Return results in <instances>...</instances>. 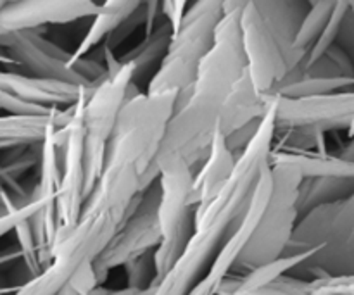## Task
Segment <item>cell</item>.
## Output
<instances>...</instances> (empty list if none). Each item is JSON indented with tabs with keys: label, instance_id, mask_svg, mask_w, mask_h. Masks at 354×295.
Here are the masks:
<instances>
[{
	"label": "cell",
	"instance_id": "obj_17",
	"mask_svg": "<svg viewBox=\"0 0 354 295\" xmlns=\"http://www.w3.org/2000/svg\"><path fill=\"white\" fill-rule=\"evenodd\" d=\"M159 190V225L162 238L169 237L183 221L196 213L190 204L194 185L192 169H175L161 173L158 178Z\"/></svg>",
	"mask_w": 354,
	"mask_h": 295
},
{
	"label": "cell",
	"instance_id": "obj_20",
	"mask_svg": "<svg viewBox=\"0 0 354 295\" xmlns=\"http://www.w3.org/2000/svg\"><path fill=\"white\" fill-rule=\"evenodd\" d=\"M171 35L173 31L169 28L168 21L162 19L161 24L156 28V31L151 37H144V40L137 47L128 50L127 54L118 55L120 62L130 64L133 68V85L137 88L140 83H144L145 88H147L151 79L154 78L162 59H165L166 52H168Z\"/></svg>",
	"mask_w": 354,
	"mask_h": 295
},
{
	"label": "cell",
	"instance_id": "obj_30",
	"mask_svg": "<svg viewBox=\"0 0 354 295\" xmlns=\"http://www.w3.org/2000/svg\"><path fill=\"white\" fill-rule=\"evenodd\" d=\"M144 24H145V2H142V6L138 7V9L135 10V12L131 14V16L128 17V19L124 21V23L121 24L113 35H111L109 40L102 45V48L114 52L124 40H128V38H130L138 28H144Z\"/></svg>",
	"mask_w": 354,
	"mask_h": 295
},
{
	"label": "cell",
	"instance_id": "obj_9",
	"mask_svg": "<svg viewBox=\"0 0 354 295\" xmlns=\"http://www.w3.org/2000/svg\"><path fill=\"white\" fill-rule=\"evenodd\" d=\"M90 88L85 86L82 97L73 107L71 121L62 128V180L57 199L59 228H71L80 221L85 207V126L83 106Z\"/></svg>",
	"mask_w": 354,
	"mask_h": 295
},
{
	"label": "cell",
	"instance_id": "obj_1",
	"mask_svg": "<svg viewBox=\"0 0 354 295\" xmlns=\"http://www.w3.org/2000/svg\"><path fill=\"white\" fill-rule=\"evenodd\" d=\"M178 93H137L123 107L99 183L86 199L83 214H102L118 228L127 221L142 196L158 182V155Z\"/></svg>",
	"mask_w": 354,
	"mask_h": 295
},
{
	"label": "cell",
	"instance_id": "obj_6",
	"mask_svg": "<svg viewBox=\"0 0 354 295\" xmlns=\"http://www.w3.org/2000/svg\"><path fill=\"white\" fill-rule=\"evenodd\" d=\"M270 169L273 176L272 199L258 230L235 266V269L245 273L283 258L299 221L297 192L303 178L289 168L270 166Z\"/></svg>",
	"mask_w": 354,
	"mask_h": 295
},
{
	"label": "cell",
	"instance_id": "obj_29",
	"mask_svg": "<svg viewBox=\"0 0 354 295\" xmlns=\"http://www.w3.org/2000/svg\"><path fill=\"white\" fill-rule=\"evenodd\" d=\"M311 295H354V276H324L311 280Z\"/></svg>",
	"mask_w": 354,
	"mask_h": 295
},
{
	"label": "cell",
	"instance_id": "obj_18",
	"mask_svg": "<svg viewBox=\"0 0 354 295\" xmlns=\"http://www.w3.org/2000/svg\"><path fill=\"white\" fill-rule=\"evenodd\" d=\"M270 166H280L296 171L301 178H354V162L341 155L318 151L272 149Z\"/></svg>",
	"mask_w": 354,
	"mask_h": 295
},
{
	"label": "cell",
	"instance_id": "obj_21",
	"mask_svg": "<svg viewBox=\"0 0 354 295\" xmlns=\"http://www.w3.org/2000/svg\"><path fill=\"white\" fill-rule=\"evenodd\" d=\"M140 6L142 2L138 0H116V2L100 3V10L90 23L88 31L73 52V62L88 57L93 48L106 44L111 35Z\"/></svg>",
	"mask_w": 354,
	"mask_h": 295
},
{
	"label": "cell",
	"instance_id": "obj_2",
	"mask_svg": "<svg viewBox=\"0 0 354 295\" xmlns=\"http://www.w3.org/2000/svg\"><path fill=\"white\" fill-rule=\"evenodd\" d=\"M317 251L290 272L299 278L354 276V193L299 218L286 256Z\"/></svg>",
	"mask_w": 354,
	"mask_h": 295
},
{
	"label": "cell",
	"instance_id": "obj_34",
	"mask_svg": "<svg viewBox=\"0 0 354 295\" xmlns=\"http://www.w3.org/2000/svg\"><path fill=\"white\" fill-rule=\"evenodd\" d=\"M152 292H154V289L137 290V289H130V287H127V289H106V287L99 285L86 295H152Z\"/></svg>",
	"mask_w": 354,
	"mask_h": 295
},
{
	"label": "cell",
	"instance_id": "obj_11",
	"mask_svg": "<svg viewBox=\"0 0 354 295\" xmlns=\"http://www.w3.org/2000/svg\"><path fill=\"white\" fill-rule=\"evenodd\" d=\"M241 30L249 76L261 95H270L283 82L289 66L275 37L256 9L254 0L245 2L242 9Z\"/></svg>",
	"mask_w": 354,
	"mask_h": 295
},
{
	"label": "cell",
	"instance_id": "obj_8",
	"mask_svg": "<svg viewBox=\"0 0 354 295\" xmlns=\"http://www.w3.org/2000/svg\"><path fill=\"white\" fill-rule=\"evenodd\" d=\"M265 100L275 114L277 130H308L325 135L349 130L354 120V90L297 99L265 95Z\"/></svg>",
	"mask_w": 354,
	"mask_h": 295
},
{
	"label": "cell",
	"instance_id": "obj_37",
	"mask_svg": "<svg viewBox=\"0 0 354 295\" xmlns=\"http://www.w3.org/2000/svg\"><path fill=\"white\" fill-rule=\"evenodd\" d=\"M57 295H80L78 292H76V290L75 289H73V287L71 285H68V287H66V289H62L61 290V292H59Z\"/></svg>",
	"mask_w": 354,
	"mask_h": 295
},
{
	"label": "cell",
	"instance_id": "obj_24",
	"mask_svg": "<svg viewBox=\"0 0 354 295\" xmlns=\"http://www.w3.org/2000/svg\"><path fill=\"white\" fill-rule=\"evenodd\" d=\"M335 6L337 2H311L310 12L304 17L299 33L296 37V44H294V48L297 52H303L306 55L310 54V50L327 28Z\"/></svg>",
	"mask_w": 354,
	"mask_h": 295
},
{
	"label": "cell",
	"instance_id": "obj_27",
	"mask_svg": "<svg viewBox=\"0 0 354 295\" xmlns=\"http://www.w3.org/2000/svg\"><path fill=\"white\" fill-rule=\"evenodd\" d=\"M348 9H349V2H337V6H335V9H334V14H332L330 21H328L327 28H325V31L322 33V37L318 38V41L315 44V47L311 48L310 54H308L306 62H304V68H308V66L313 64L315 61H318V59H320L322 55H324L325 52H327L328 48L335 44V40H337L339 28H341V23H342V19H344Z\"/></svg>",
	"mask_w": 354,
	"mask_h": 295
},
{
	"label": "cell",
	"instance_id": "obj_22",
	"mask_svg": "<svg viewBox=\"0 0 354 295\" xmlns=\"http://www.w3.org/2000/svg\"><path fill=\"white\" fill-rule=\"evenodd\" d=\"M354 193V178H304L297 192L299 218L325 204L344 200Z\"/></svg>",
	"mask_w": 354,
	"mask_h": 295
},
{
	"label": "cell",
	"instance_id": "obj_38",
	"mask_svg": "<svg viewBox=\"0 0 354 295\" xmlns=\"http://www.w3.org/2000/svg\"><path fill=\"white\" fill-rule=\"evenodd\" d=\"M2 6H3V2H0V9H2ZM0 37H2V33H0Z\"/></svg>",
	"mask_w": 354,
	"mask_h": 295
},
{
	"label": "cell",
	"instance_id": "obj_13",
	"mask_svg": "<svg viewBox=\"0 0 354 295\" xmlns=\"http://www.w3.org/2000/svg\"><path fill=\"white\" fill-rule=\"evenodd\" d=\"M258 12L268 30L275 37L277 45L286 57L289 73L294 69H304L308 55L294 48L296 37L301 30L304 17L310 12L311 2L306 0H254Z\"/></svg>",
	"mask_w": 354,
	"mask_h": 295
},
{
	"label": "cell",
	"instance_id": "obj_32",
	"mask_svg": "<svg viewBox=\"0 0 354 295\" xmlns=\"http://www.w3.org/2000/svg\"><path fill=\"white\" fill-rule=\"evenodd\" d=\"M189 7H190V2H187V0H178V2H176V0H165V2H161L162 16H165V19L168 21L173 33L180 30L182 21L183 17H185V12Z\"/></svg>",
	"mask_w": 354,
	"mask_h": 295
},
{
	"label": "cell",
	"instance_id": "obj_7",
	"mask_svg": "<svg viewBox=\"0 0 354 295\" xmlns=\"http://www.w3.org/2000/svg\"><path fill=\"white\" fill-rule=\"evenodd\" d=\"M159 190L158 182L142 196L133 213L127 218L116 230L109 244L93 259V269L99 283L106 282L113 269L127 266L138 256L154 252L162 242L161 225H159Z\"/></svg>",
	"mask_w": 354,
	"mask_h": 295
},
{
	"label": "cell",
	"instance_id": "obj_15",
	"mask_svg": "<svg viewBox=\"0 0 354 295\" xmlns=\"http://www.w3.org/2000/svg\"><path fill=\"white\" fill-rule=\"evenodd\" d=\"M237 158L225 144L223 135L218 131L209 155L194 173V185L190 204L194 209H204L221 193L230 182L237 166Z\"/></svg>",
	"mask_w": 354,
	"mask_h": 295
},
{
	"label": "cell",
	"instance_id": "obj_4",
	"mask_svg": "<svg viewBox=\"0 0 354 295\" xmlns=\"http://www.w3.org/2000/svg\"><path fill=\"white\" fill-rule=\"evenodd\" d=\"M104 52L107 76L97 86L90 88L83 106L85 126V199L99 183L106 162L107 145L113 138L123 107L128 100L140 93L133 85V68L120 62L114 52Z\"/></svg>",
	"mask_w": 354,
	"mask_h": 295
},
{
	"label": "cell",
	"instance_id": "obj_14",
	"mask_svg": "<svg viewBox=\"0 0 354 295\" xmlns=\"http://www.w3.org/2000/svg\"><path fill=\"white\" fill-rule=\"evenodd\" d=\"M0 90L44 109H69L78 102L85 86L37 78L26 73L0 71Z\"/></svg>",
	"mask_w": 354,
	"mask_h": 295
},
{
	"label": "cell",
	"instance_id": "obj_19",
	"mask_svg": "<svg viewBox=\"0 0 354 295\" xmlns=\"http://www.w3.org/2000/svg\"><path fill=\"white\" fill-rule=\"evenodd\" d=\"M266 113H268V106H266L265 95L256 90L254 83L245 69L242 78L235 83L230 95L227 97L223 107H221L220 130L218 131L223 137H228L248 124L258 123Z\"/></svg>",
	"mask_w": 354,
	"mask_h": 295
},
{
	"label": "cell",
	"instance_id": "obj_36",
	"mask_svg": "<svg viewBox=\"0 0 354 295\" xmlns=\"http://www.w3.org/2000/svg\"><path fill=\"white\" fill-rule=\"evenodd\" d=\"M0 66H12V68H17L16 62H14L6 52H0Z\"/></svg>",
	"mask_w": 354,
	"mask_h": 295
},
{
	"label": "cell",
	"instance_id": "obj_12",
	"mask_svg": "<svg viewBox=\"0 0 354 295\" xmlns=\"http://www.w3.org/2000/svg\"><path fill=\"white\" fill-rule=\"evenodd\" d=\"M100 3L61 2V0H26L3 2L0 9V33L37 30L48 24H69L85 17H95Z\"/></svg>",
	"mask_w": 354,
	"mask_h": 295
},
{
	"label": "cell",
	"instance_id": "obj_33",
	"mask_svg": "<svg viewBox=\"0 0 354 295\" xmlns=\"http://www.w3.org/2000/svg\"><path fill=\"white\" fill-rule=\"evenodd\" d=\"M335 45L341 47L349 55V59H351L354 64V12L351 9H348L344 19H342Z\"/></svg>",
	"mask_w": 354,
	"mask_h": 295
},
{
	"label": "cell",
	"instance_id": "obj_3",
	"mask_svg": "<svg viewBox=\"0 0 354 295\" xmlns=\"http://www.w3.org/2000/svg\"><path fill=\"white\" fill-rule=\"evenodd\" d=\"M223 17V2H190L182 26L171 35L168 52L144 93H178L176 107L190 95L201 62L209 54L216 28Z\"/></svg>",
	"mask_w": 354,
	"mask_h": 295
},
{
	"label": "cell",
	"instance_id": "obj_23",
	"mask_svg": "<svg viewBox=\"0 0 354 295\" xmlns=\"http://www.w3.org/2000/svg\"><path fill=\"white\" fill-rule=\"evenodd\" d=\"M196 214V213H194ZM192 216L187 218L169 237L162 238L161 245L154 252L156 272H158V282L168 275L169 269L175 266V263L182 258L185 249L189 247L194 234H196V220Z\"/></svg>",
	"mask_w": 354,
	"mask_h": 295
},
{
	"label": "cell",
	"instance_id": "obj_28",
	"mask_svg": "<svg viewBox=\"0 0 354 295\" xmlns=\"http://www.w3.org/2000/svg\"><path fill=\"white\" fill-rule=\"evenodd\" d=\"M241 295H311L310 282L294 275H283L263 289Z\"/></svg>",
	"mask_w": 354,
	"mask_h": 295
},
{
	"label": "cell",
	"instance_id": "obj_31",
	"mask_svg": "<svg viewBox=\"0 0 354 295\" xmlns=\"http://www.w3.org/2000/svg\"><path fill=\"white\" fill-rule=\"evenodd\" d=\"M40 207H41L40 200L35 199L30 206L23 207V209L16 211V213H9V214H6V216H0V238H2L3 235L9 234V231L16 230L17 225L23 223L24 220H30V218H33L35 214L38 213V209H40Z\"/></svg>",
	"mask_w": 354,
	"mask_h": 295
},
{
	"label": "cell",
	"instance_id": "obj_16",
	"mask_svg": "<svg viewBox=\"0 0 354 295\" xmlns=\"http://www.w3.org/2000/svg\"><path fill=\"white\" fill-rule=\"evenodd\" d=\"M73 107L31 116L0 114V151L41 144L52 130L66 126L71 121Z\"/></svg>",
	"mask_w": 354,
	"mask_h": 295
},
{
	"label": "cell",
	"instance_id": "obj_10",
	"mask_svg": "<svg viewBox=\"0 0 354 295\" xmlns=\"http://www.w3.org/2000/svg\"><path fill=\"white\" fill-rule=\"evenodd\" d=\"M0 48L16 62L26 75L44 79L86 86V82L73 64V52L44 37L41 31H14L0 37ZM90 88V86H88Z\"/></svg>",
	"mask_w": 354,
	"mask_h": 295
},
{
	"label": "cell",
	"instance_id": "obj_5",
	"mask_svg": "<svg viewBox=\"0 0 354 295\" xmlns=\"http://www.w3.org/2000/svg\"><path fill=\"white\" fill-rule=\"evenodd\" d=\"M116 230V225L102 214H82L75 227L57 228L50 249V265L12 295H57L88 263H93Z\"/></svg>",
	"mask_w": 354,
	"mask_h": 295
},
{
	"label": "cell",
	"instance_id": "obj_25",
	"mask_svg": "<svg viewBox=\"0 0 354 295\" xmlns=\"http://www.w3.org/2000/svg\"><path fill=\"white\" fill-rule=\"evenodd\" d=\"M41 144L26 145V147H16L10 149V151H6V155L0 159V166H2L3 171L9 176H12L14 180H19L31 168L40 166Z\"/></svg>",
	"mask_w": 354,
	"mask_h": 295
},
{
	"label": "cell",
	"instance_id": "obj_26",
	"mask_svg": "<svg viewBox=\"0 0 354 295\" xmlns=\"http://www.w3.org/2000/svg\"><path fill=\"white\" fill-rule=\"evenodd\" d=\"M156 252V251H154ZM154 252L138 256L137 259L124 266L127 273V287L137 290H152L158 283V272H156Z\"/></svg>",
	"mask_w": 354,
	"mask_h": 295
},
{
	"label": "cell",
	"instance_id": "obj_35",
	"mask_svg": "<svg viewBox=\"0 0 354 295\" xmlns=\"http://www.w3.org/2000/svg\"><path fill=\"white\" fill-rule=\"evenodd\" d=\"M337 155H341V158L346 159V161L354 162V137L349 138L348 144H346L344 147H342L341 154H337Z\"/></svg>",
	"mask_w": 354,
	"mask_h": 295
}]
</instances>
